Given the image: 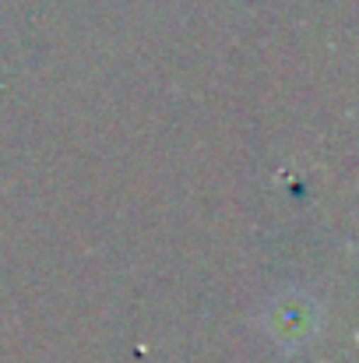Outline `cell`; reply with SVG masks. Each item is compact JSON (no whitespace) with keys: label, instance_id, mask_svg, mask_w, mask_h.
I'll use <instances>...</instances> for the list:
<instances>
[{"label":"cell","instance_id":"obj_1","mask_svg":"<svg viewBox=\"0 0 359 363\" xmlns=\"http://www.w3.org/2000/svg\"><path fill=\"white\" fill-rule=\"evenodd\" d=\"M317 325V311L307 296H282L268 314V328L282 342H303Z\"/></svg>","mask_w":359,"mask_h":363}]
</instances>
